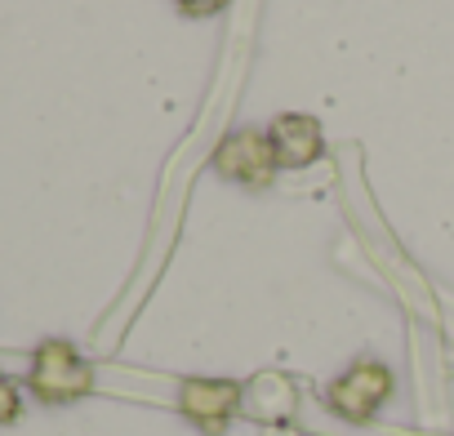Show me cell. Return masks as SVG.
<instances>
[{
	"label": "cell",
	"instance_id": "obj_2",
	"mask_svg": "<svg viewBox=\"0 0 454 436\" xmlns=\"http://www.w3.org/2000/svg\"><path fill=\"white\" fill-rule=\"evenodd\" d=\"M392 392H396V374L383 361L361 356L325 383V409L343 423H370L392 401Z\"/></svg>",
	"mask_w": 454,
	"mask_h": 436
},
{
	"label": "cell",
	"instance_id": "obj_7",
	"mask_svg": "<svg viewBox=\"0 0 454 436\" xmlns=\"http://www.w3.org/2000/svg\"><path fill=\"white\" fill-rule=\"evenodd\" d=\"M232 0H174V10L183 14V19H214V14H223Z\"/></svg>",
	"mask_w": 454,
	"mask_h": 436
},
{
	"label": "cell",
	"instance_id": "obj_6",
	"mask_svg": "<svg viewBox=\"0 0 454 436\" xmlns=\"http://www.w3.org/2000/svg\"><path fill=\"white\" fill-rule=\"evenodd\" d=\"M23 418V387L0 370V427H10Z\"/></svg>",
	"mask_w": 454,
	"mask_h": 436
},
{
	"label": "cell",
	"instance_id": "obj_5",
	"mask_svg": "<svg viewBox=\"0 0 454 436\" xmlns=\"http://www.w3.org/2000/svg\"><path fill=\"white\" fill-rule=\"evenodd\" d=\"M268 138H272V152H277V165L281 169H312L325 156L321 121L308 116V112H281L268 125Z\"/></svg>",
	"mask_w": 454,
	"mask_h": 436
},
{
	"label": "cell",
	"instance_id": "obj_4",
	"mask_svg": "<svg viewBox=\"0 0 454 436\" xmlns=\"http://www.w3.org/2000/svg\"><path fill=\"white\" fill-rule=\"evenodd\" d=\"M246 387L223 374H187L178 383V414L200 432V436H223L241 414Z\"/></svg>",
	"mask_w": 454,
	"mask_h": 436
},
{
	"label": "cell",
	"instance_id": "obj_3",
	"mask_svg": "<svg viewBox=\"0 0 454 436\" xmlns=\"http://www.w3.org/2000/svg\"><path fill=\"white\" fill-rule=\"evenodd\" d=\"M214 174L223 183H237L246 191H268L277 183V152H272V138L268 129L259 125H241L232 134H223V143L214 147Z\"/></svg>",
	"mask_w": 454,
	"mask_h": 436
},
{
	"label": "cell",
	"instance_id": "obj_1",
	"mask_svg": "<svg viewBox=\"0 0 454 436\" xmlns=\"http://www.w3.org/2000/svg\"><path fill=\"white\" fill-rule=\"evenodd\" d=\"M27 392L41 405H76L94 392V365L81 356L72 339H41L27 365Z\"/></svg>",
	"mask_w": 454,
	"mask_h": 436
}]
</instances>
